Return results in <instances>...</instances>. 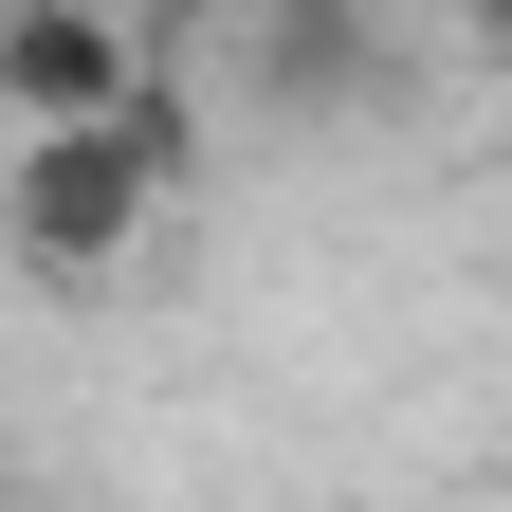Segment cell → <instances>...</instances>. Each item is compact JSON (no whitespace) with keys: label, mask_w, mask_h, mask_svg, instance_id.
I'll return each mask as SVG.
<instances>
[{"label":"cell","mask_w":512,"mask_h":512,"mask_svg":"<svg viewBox=\"0 0 512 512\" xmlns=\"http://www.w3.org/2000/svg\"><path fill=\"white\" fill-rule=\"evenodd\" d=\"M165 183L110 147V128H19V165H0V238L37 256V275H110L128 238H147Z\"/></svg>","instance_id":"6da1fadb"},{"label":"cell","mask_w":512,"mask_h":512,"mask_svg":"<svg viewBox=\"0 0 512 512\" xmlns=\"http://www.w3.org/2000/svg\"><path fill=\"white\" fill-rule=\"evenodd\" d=\"M238 74L256 110H293V128H330L384 92V0H238Z\"/></svg>","instance_id":"7a4b0ae2"},{"label":"cell","mask_w":512,"mask_h":512,"mask_svg":"<svg viewBox=\"0 0 512 512\" xmlns=\"http://www.w3.org/2000/svg\"><path fill=\"white\" fill-rule=\"evenodd\" d=\"M147 74L110 0H0V110L19 128H110V92Z\"/></svg>","instance_id":"3957f363"},{"label":"cell","mask_w":512,"mask_h":512,"mask_svg":"<svg viewBox=\"0 0 512 512\" xmlns=\"http://www.w3.org/2000/svg\"><path fill=\"white\" fill-rule=\"evenodd\" d=\"M110 19H128V55H147V74H183V37H202L220 0H110Z\"/></svg>","instance_id":"277c9868"},{"label":"cell","mask_w":512,"mask_h":512,"mask_svg":"<svg viewBox=\"0 0 512 512\" xmlns=\"http://www.w3.org/2000/svg\"><path fill=\"white\" fill-rule=\"evenodd\" d=\"M439 19H476V37H494V19H512V0H439Z\"/></svg>","instance_id":"5b68a950"}]
</instances>
